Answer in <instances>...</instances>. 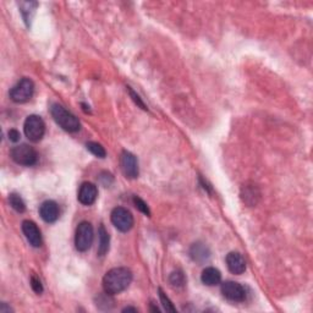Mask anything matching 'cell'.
Segmentation results:
<instances>
[{"mask_svg":"<svg viewBox=\"0 0 313 313\" xmlns=\"http://www.w3.org/2000/svg\"><path fill=\"white\" fill-rule=\"evenodd\" d=\"M132 281V272L129 268L117 267L110 269L103 278L104 293L113 296L123 293L130 286Z\"/></svg>","mask_w":313,"mask_h":313,"instance_id":"1","label":"cell"},{"mask_svg":"<svg viewBox=\"0 0 313 313\" xmlns=\"http://www.w3.org/2000/svg\"><path fill=\"white\" fill-rule=\"evenodd\" d=\"M51 113L53 119L55 120V123H57L61 129L65 130V131L77 132L81 129V124H80L79 119H77L73 113H70L69 110L65 109L63 105L58 103L53 104Z\"/></svg>","mask_w":313,"mask_h":313,"instance_id":"2","label":"cell"},{"mask_svg":"<svg viewBox=\"0 0 313 313\" xmlns=\"http://www.w3.org/2000/svg\"><path fill=\"white\" fill-rule=\"evenodd\" d=\"M33 93H35V83L32 80L23 77L11 88L10 98L15 103H26L32 98Z\"/></svg>","mask_w":313,"mask_h":313,"instance_id":"3","label":"cell"},{"mask_svg":"<svg viewBox=\"0 0 313 313\" xmlns=\"http://www.w3.org/2000/svg\"><path fill=\"white\" fill-rule=\"evenodd\" d=\"M93 240H94V231L91 223L82 222L80 223L76 229L75 235V246L80 252H86L91 249Z\"/></svg>","mask_w":313,"mask_h":313,"instance_id":"4","label":"cell"},{"mask_svg":"<svg viewBox=\"0 0 313 313\" xmlns=\"http://www.w3.org/2000/svg\"><path fill=\"white\" fill-rule=\"evenodd\" d=\"M11 158L15 163L25 166L35 165L38 160V154L36 150L29 145H18L15 146L11 150Z\"/></svg>","mask_w":313,"mask_h":313,"instance_id":"5","label":"cell"},{"mask_svg":"<svg viewBox=\"0 0 313 313\" xmlns=\"http://www.w3.org/2000/svg\"><path fill=\"white\" fill-rule=\"evenodd\" d=\"M23 131L30 141L39 142L45 134V124L41 116L30 115L25 120Z\"/></svg>","mask_w":313,"mask_h":313,"instance_id":"6","label":"cell"},{"mask_svg":"<svg viewBox=\"0 0 313 313\" xmlns=\"http://www.w3.org/2000/svg\"><path fill=\"white\" fill-rule=\"evenodd\" d=\"M110 219L113 225L122 232H128L134 226V215L131 214L129 209L124 208V207L114 208L110 214Z\"/></svg>","mask_w":313,"mask_h":313,"instance_id":"7","label":"cell"},{"mask_svg":"<svg viewBox=\"0 0 313 313\" xmlns=\"http://www.w3.org/2000/svg\"><path fill=\"white\" fill-rule=\"evenodd\" d=\"M222 294L226 300L232 302H244L247 297L246 289L237 281L228 280L222 284Z\"/></svg>","mask_w":313,"mask_h":313,"instance_id":"8","label":"cell"},{"mask_svg":"<svg viewBox=\"0 0 313 313\" xmlns=\"http://www.w3.org/2000/svg\"><path fill=\"white\" fill-rule=\"evenodd\" d=\"M120 165H122L123 174L128 179H136L138 178L139 170H138V162L131 152L123 151L122 156H120Z\"/></svg>","mask_w":313,"mask_h":313,"instance_id":"9","label":"cell"},{"mask_svg":"<svg viewBox=\"0 0 313 313\" xmlns=\"http://www.w3.org/2000/svg\"><path fill=\"white\" fill-rule=\"evenodd\" d=\"M22 231L26 240L29 241L31 246L33 247H41L42 246V234L39 228L37 226L35 222L32 221H25L22 222Z\"/></svg>","mask_w":313,"mask_h":313,"instance_id":"10","label":"cell"},{"mask_svg":"<svg viewBox=\"0 0 313 313\" xmlns=\"http://www.w3.org/2000/svg\"><path fill=\"white\" fill-rule=\"evenodd\" d=\"M98 197V188L97 186L92 182H83L79 190V198L80 203H82L83 206H91L95 202Z\"/></svg>","mask_w":313,"mask_h":313,"instance_id":"11","label":"cell"},{"mask_svg":"<svg viewBox=\"0 0 313 313\" xmlns=\"http://www.w3.org/2000/svg\"><path fill=\"white\" fill-rule=\"evenodd\" d=\"M59 214H60V212H59V206L57 204V202H54V201L52 200L45 201V202H43L41 204V207H39V215H41V218L45 223L57 222Z\"/></svg>","mask_w":313,"mask_h":313,"instance_id":"12","label":"cell"},{"mask_svg":"<svg viewBox=\"0 0 313 313\" xmlns=\"http://www.w3.org/2000/svg\"><path fill=\"white\" fill-rule=\"evenodd\" d=\"M226 266H228L229 272L235 275H240L246 271V261L238 252H230L226 256Z\"/></svg>","mask_w":313,"mask_h":313,"instance_id":"13","label":"cell"},{"mask_svg":"<svg viewBox=\"0 0 313 313\" xmlns=\"http://www.w3.org/2000/svg\"><path fill=\"white\" fill-rule=\"evenodd\" d=\"M190 256L195 262L203 263V262L208 261V258L210 257V251L204 244L196 243L191 246Z\"/></svg>","mask_w":313,"mask_h":313,"instance_id":"14","label":"cell"},{"mask_svg":"<svg viewBox=\"0 0 313 313\" xmlns=\"http://www.w3.org/2000/svg\"><path fill=\"white\" fill-rule=\"evenodd\" d=\"M201 280L207 286H214V285H218L222 281V273L219 272V269L214 267H207L202 272Z\"/></svg>","mask_w":313,"mask_h":313,"instance_id":"15","label":"cell"},{"mask_svg":"<svg viewBox=\"0 0 313 313\" xmlns=\"http://www.w3.org/2000/svg\"><path fill=\"white\" fill-rule=\"evenodd\" d=\"M98 256L103 257L108 253L109 251V244H110V236L108 234L107 229L104 228V225L99 226L98 230Z\"/></svg>","mask_w":313,"mask_h":313,"instance_id":"16","label":"cell"},{"mask_svg":"<svg viewBox=\"0 0 313 313\" xmlns=\"http://www.w3.org/2000/svg\"><path fill=\"white\" fill-rule=\"evenodd\" d=\"M37 6H38V3L37 2H22L20 3V11L22 14V17L26 22L27 26H31V22H32V18L35 16V12Z\"/></svg>","mask_w":313,"mask_h":313,"instance_id":"17","label":"cell"},{"mask_svg":"<svg viewBox=\"0 0 313 313\" xmlns=\"http://www.w3.org/2000/svg\"><path fill=\"white\" fill-rule=\"evenodd\" d=\"M9 203L18 213H23L26 210V204H25L23 200L17 194H11L9 196Z\"/></svg>","mask_w":313,"mask_h":313,"instance_id":"18","label":"cell"},{"mask_svg":"<svg viewBox=\"0 0 313 313\" xmlns=\"http://www.w3.org/2000/svg\"><path fill=\"white\" fill-rule=\"evenodd\" d=\"M86 148L91 152L93 156L98 158H105V156H107V152H105L103 146L97 143V142H87V143H86Z\"/></svg>","mask_w":313,"mask_h":313,"instance_id":"19","label":"cell"},{"mask_svg":"<svg viewBox=\"0 0 313 313\" xmlns=\"http://www.w3.org/2000/svg\"><path fill=\"white\" fill-rule=\"evenodd\" d=\"M169 281H170V284H172V286H174V287L184 286V285H185L184 273L180 272V271L173 272L169 277Z\"/></svg>","mask_w":313,"mask_h":313,"instance_id":"20","label":"cell"},{"mask_svg":"<svg viewBox=\"0 0 313 313\" xmlns=\"http://www.w3.org/2000/svg\"><path fill=\"white\" fill-rule=\"evenodd\" d=\"M258 196H259V194L256 195V187H246L245 188V194H243L244 201L246 203L251 204V206H253V204L257 203V201L255 200V198Z\"/></svg>","mask_w":313,"mask_h":313,"instance_id":"21","label":"cell"},{"mask_svg":"<svg viewBox=\"0 0 313 313\" xmlns=\"http://www.w3.org/2000/svg\"><path fill=\"white\" fill-rule=\"evenodd\" d=\"M158 291H159V299H160V302H162L164 309L168 312H176V308L174 307V305H173V302L170 301L169 297L166 296V294L164 293L162 289H159Z\"/></svg>","mask_w":313,"mask_h":313,"instance_id":"22","label":"cell"},{"mask_svg":"<svg viewBox=\"0 0 313 313\" xmlns=\"http://www.w3.org/2000/svg\"><path fill=\"white\" fill-rule=\"evenodd\" d=\"M134 204L136 206V208H137L138 210H141L142 213L146 215H151V210L150 208H148L147 203L145 202L142 198H139L138 196H135L134 197Z\"/></svg>","mask_w":313,"mask_h":313,"instance_id":"23","label":"cell"},{"mask_svg":"<svg viewBox=\"0 0 313 313\" xmlns=\"http://www.w3.org/2000/svg\"><path fill=\"white\" fill-rule=\"evenodd\" d=\"M31 286H32V290L35 291L36 294H38V295L43 293V285L41 280L37 277H32V279H31Z\"/></svg>","mask_w":313,"mask_h":313,"instance_id":"24","label":"cell"},{"mask_svg":"<svg viewBox=\"0 0 313 313\" xmlns=\"http://www.w3.org/2000/svg\"><path fill=\"white\" fill-rule=\"evenodd\" d=\"M128 91H129V93H130V95H131L132 101H134L135 103L137 104L139 108H142V109H143V110H147V107H146V104L143 103V102H142V99L139 98V95H138V94H136V93H135L134 91H132V88H131V87H128Z\"/></svg>","mask_w":313,"mask_h":313,"instance_id":"25","label":"cell"},{"mask_svg":"<svg viewBox=\"0 0 313 313\" xmlns=\"http://www.w3.org/2000/svg\"><path fill=\"white\" fill-rule=\"evenodd\" d=\"M20 138H21V135L17 130H10V131H9V139H10V141L17 142V141H20Z\"/></svg>","mask_w":313,"mask_h":313,"instance_id":"26","label":"cell"},{"mask_svg":"<svg viewBox=\"0 0 313 313\" xmlns=\"http://www.w3.org/2000/svg\"><path fill=\"white\" fill-rule=\"evenodd\" d=\"M10 312H12V308L6 306V303L3 302L2 306H0V313H10Z\"/></svg>","mask_w":313,"mask_h":313,"instance_id":"27","label":"cell"},{"mask_svg":"<svg viewBox=\"0 0 313 313\" xmlns=\"http://www.w3.org/2000/svg\"><path fill=\"white\" fill-rule=\"evenodd\" d=\"M130 311L137 312V308H135V307H125V308L123 309V312H130Z\"/></svg>","mask_w":313,"mask_h":313,"instance_id":"28","label":"cell"}]
</instances>
